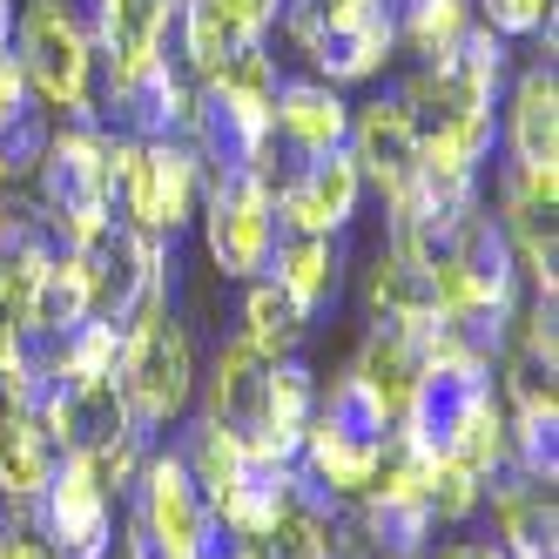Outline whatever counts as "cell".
I'll return each instance as SVG.
<instances>
[{"instance_id": "cell-4", "label": "cell", "mask_w": 559, "mask_h": 559, "mask_svg": "<svg viewBox=\"0 0 559 559\" xmlns=\"http://www.w3.org/2000/svg\"><path fill=\"white\" fill-rule=\"evenodd\" d=\"M27 88L55 115H88V82H95V41L68 0H27L21 14V48H14Z\"/></svg>"}, {"instance_id": "cell-2", "label": "cell", "mask_w": 559, "mask_h": 559, "mask_svg": "<svg viewBox=\"0 0 559 559\" xmlns=\"http://www.w3.org/2000/svg\"><path fill=\"white\" fill-rule=\"evenodd\" d=\"M41 223L61 236V250H82L108 229L115 182H108V135L102 129H55L41 148Z\"/></svg>"}, {"instance_id": "cell-13", "label": "cell", "mask_w": 559, "mask_h": 559, "mask_svg": "<svg viewBox=\"0 0 559 559\" xmlns=\"http://www.w3.org/2000/svg\"><path fill=\"white\" fill-rule=\"evenodd\" d=\"M55 465H61V452H55V438L34 425V412L0 431V492L8 499H41Z\"/></svg>"}, {"instance_id": "cell-12", "label": "cell", "mask_w": 559, "mask_h": 559, "mask_svg": "<svg viewBox=\"0 0 559 559\" xmlns=\"http://www.w3.org/2000/svg\"><path fill=\"white\" fill-rule=\"evenodd\" d=\"M276 284L304 310H324L337 297V243L331 236H276Z\"/></svg>"}, {"instance_id": "cell-7", "label": "cell", "mask_w": 559, "mask_h": 559, "mask_svg": "<svg viewBox=\"0 0 559 559\" xmlns=\"http://www.w3.org/2000/svg\"><path fill=\"white\" fill-rule=\"evenodd\" d=\"M357 189H365V176H357L350 148H324V155H304V163L276 169L270 203L290 216L297 236H337L357 216Z\"/></svg>"}, {"instance_id": "cell-15", "label": "cell", "mask_w": 559, "mask_h": 559, "mask_svg": "<svg viewBox=\"0 0 559 559\" xmlns=\"http://www.w3.org/2000/svg\"><path fill=\"white\" fill-rule=\"evenodd\" d=\"M21 115H27V74H21L14 55H0V135H8Z\"/></svg>"}, {"instance_id": "cell-9", "label": "cell", "mask_w": 559, "mask_h": 559, "mask_svg": "<svg viewBox=\"0 0 559 559\" xmlns=\"http://www.w3.org/2000/svg\"><path fill=\"white\" fill-rule=\"evenodd\" d=\"M270 135L290 142L297 155H324L350 142V108L331 82H276L270 102Z\"/></svg>"}, {"instance_id": "cell-5", "label": "cell", "mask_w": 559, "mask_h": 559, "mask_svg": "<svg viewBox=\"0 0 559 559\" xmlns=\"http://www.w3.org/2000/svg\"><path fill=\"white\" fill-rule=\"evenodd\" d=\"M210 257L223 276H257L276 250V203L250 169H223L210 189Z\"/></svg>"}, {"instance_id": "cell-6", "label": "cell", "mask_w": 559, "mask_h": 559, "mask_svg": "<svg viewBox=\"0 0 559 559\" xmlns=\"http://www.w3.org/2000/svg\"><path fill=\"white\" fill-rule=\"evenodd\" d=\"M41 526L61 559H108L115 539V492L88 472L82 452H61L55 478L41 486Z\"/></svg>"}, {"instance_id": "cell-1", "label": "cell", "mask_w": 559, "mask_h": 559, "mask_svg": "<svg viewBox=\"0 0 559 559\" xmlns=\"http://www.w3.org/2000/svg\"><path fill=\"white\" fill-rule=\"evenodd\" d=\"M115 391L129 405L135 431H163L189 412V391H195V350L182 317L169 310V297H155L135 310V324L122 331V357H115Z\"/></svg>"}, {"instance_id": "cell-8", "label": "cell", "mask_w": 559, "mask_h": 559, "mask_svg": "<svg viewBox=\"0 0 559 559\" xmlns=\"http://www.w3.org/2000/svg\"><path fill=\"white\" fill-rule=\"evenodd\" d=\"M350 163L357 176H371L384 189V203L397 210L418 189V129L405 102H365V115H350Z\"/></svg>"}, {"instance_id": "cell-3", "label": "cell", "mask_w": 559, "mask_h": 559, "mask_svg": "<svg viewBox=\"0 0 559 559\" xmlns=\"http://www.w3.org/2000/svg\"><path fill=\"white\" fill-rule=\"evenodd\" d=\"M108 182L129 210V229L176 236L195 210V148L189 142H135L108 135Z\"/></svg>"}, {"instance_id": "cell-10", "label": "cell", "mask_w": 559, "mask_h": 559, "mask_svg": "<svg viewBox=\"0 0 559 559\" xmlns=\"http://www.w3.org/2000/svg\"><path fill=\"white\" fill-rule=\"evenodd\" d=\"M512 169H552L559 148V82L552 68H526L512 88Z\"/></svg>"}, {"instance_id": "cell-14", "label": "cell", "mask_w": 559, "mask_h": 559, "mask_svg": "<svg viewBox=\"0 0 559 559\" xmlns=\"http://www.w3.org/2000/svg\"><path fill=\"white\" fill-rule=\"evenodd\" d=\"M243 344L263 350V357H290L310 331V310L284 290V284H250V304H243Z\"/></svg>"}, {"instance_id": "cell-11", "label": "cell", "mask_w": 559, "mask_h": 559, "mask_svg": "<svg viewBox=\"0 0 559 559\" xmlns=\"http://www.w3.org/2000/svg\"><path fill=\"white\" fill-rule=\"evenodd\" d=\"M499 533H506V559H552V486L546 478H519V486L492 492Z\"/></svg>"}]
</instances>
